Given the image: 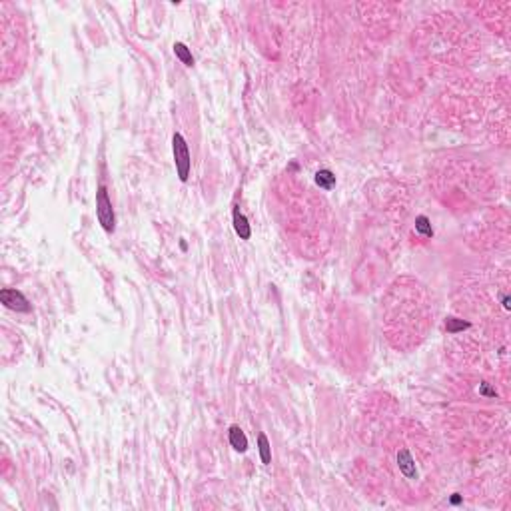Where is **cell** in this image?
Returning a JSON list of instances; mask_svg holds the SVG:
<instances>
[{
  "label": "cell",
  "instance_id": "1",
  "mask_svg": "<svg viewBox=\"0 0 511 511\" xmlns=\"http://www.w3.org/2000/svg\"><path fill=\"white\" fill-rule=\"evenodd\" d=\"M96 216H98V222H100L104 232L112 234L116 228V216H114V208H112V202H110L104 186H100L96 192Z\"/></svg>",
  "mask_w": 511,
  "mask_h": 511
},
{
  "label": "cell",
  "instance_id": "2",
  "mask_svg": "<svg viewBox=\"0 0 511 511\" xmlns=\"http://www.w3.org/2000/svg\"><path fill=\"white\" fill-rule=\"evenodd\" d=\"M172 150H174V164H176L178 178H180L182 182H186V180H188V176H190V166H192V160H190L188 144H186L182 134H174V138H172Z\"/></svg>",
  "mask_w": 511,
  "mask_h": 511
},
{
  "label": "cell",
  "instance_id": "3",
  "mask_svg": "<svg viewBox=\"0 0 511 511\" xmlns=\"http://www.w3.org/2000/svg\"><path fill=\"white\" fill-rule=\"evenodd\" d=\"M0 302L8 309H14V312H28L30 309L28 300L24 298V294L18 292V290H2L0 292Z\"/></svg>",
  "mask_w": 511,
  "mask_h": 511
},
{
  "label": "cell",
  "instance_id": "4",
  "mask_svg": "<svg viewBox=\"0 0 511 511\" xmlns=\"http://www.w3.org/2000/svg\"><path fill=\"white\" fill-rule=\"evenodd\" d=\"M397 465H399V471L408 479H417V468H415V461H413V457H411V453L408 450L397 451Z\"/></svg>",
  "mask_w": 511,
  "mask_h": 511
},
{
  "label": "cell",
  "instance_id": "5",
  "mask_svg": "<svg viewBox=\"0 0 511 511\" xmlns=\"http://www.w3.org/2000/svg\"><path fill=\"white\" fill-rule=\"evenodd\" d=\"M228 439H230V446L234 448L236 451H240V453H244L248 450V437H246V433L238 426H232L230 431H228Z\"/></svg>",
  "mask_w": 511,
  "mask_h": 511
},
{
  "label": "cell",
  "instance_id": "6",
  "mask_svg": "<svg viewBox=\"0 0 511 511\" xmlns=\"http://www.w3.org/2000/svg\"><path fill=\"white\" fill-rule=\"evenodd\" d=\"M234 230H236V234L240 236V240H250V236H252L250 224H248L244 214L240 212V208L234 210Z\"/></svg>",
  "mask_w": 511,
  "mask_h": 511
},
{
  "label": "cell",
  "instance_id": "7",
  "mask_svg": "<svg viewBox=\"0 0 511 511\" xmlns=\"http://www.w3.org/2000/svg\"><path fill=\"white\" fill-rule=\"evenodd\" d=\"M316 184L320 186V188H324V190H331L334 186H336V176H334V172L331 170H320L318 174H316Z\"/></svg>",
  "mask_w": 511,
  "mask_h": 511
},
{
  "label": "cell",
  "instance_id": "8",
  "mask_svg": "<svg viewBox=\"0 0 511 511\" xmlns=\"http://www.w3.org/2000/svg\"><path fill=\"white\" fill-rule=\"evenodd\" d=\"M174 54L180 58L182 64H186V66H194V56H192V52L188 50V46H186V44H182V42H176V44H174Z\"/></svg>",
  "mask_w": 511,
  "mask_h": 511
},
{
  "label": "cell",
  "instance_id": "9",
  "mask_svg": "<svg viewBox=\"0 0 511 511\" xmlns=\"http://www.w3.org/2000/svg\"><path fill=\"white\" fill-rule=\"evenodd\" d=\"M258 448H260L262 463L270 465V461H272V448H270V441H268V437L264 433H260V437H258Z\"/></svg>",
  "mask_w": 511,
  "mask_h": 511
},
{
  "label": "cell",
  "instance_id": "10",
  "mask_svg": "<svg viewBox=\"0 0 511 511\" xmlns=\"http://www.w3.org/2000/svg\"><path fill=\"white\" fill-rule=\"evenodd\" d=\"M415 230H417L421 236H426V238H431V236H433V228H431L430 220H428L426 216H417V220H415Z\"/></svg>",
  "mask_w": 511,
  "mask_h": 511
},
{
  "label": "cell",
  "instance_id": "11",
  "mask_svg": "<svg viewBox=\"0 0 511 511\" xmlns=\"http://www.w3.org/2000/svg\"><path fill=\"white\" fill-rule=\"evenodd\" d=\"M446 327H448V331H450V334H457V331H461V329L470 327V324H468V322H463V320H457V318H448Z\"/></svg>",
  "mask_w": 511,
  "mask_h": 511
},
{
  "label": "cell",
  "instance_id": "12",
  "mask_svg": "<svg viewBox=\"0 0 511 511\" xmlns=\"http://www.w3.org/2000/svg\"><path fill=\"white\" fill-rule=\"evenodd\" d=\"M479 393H481V395H487V397H495V395H497V391H495V389H491V388H487L485 384H483V386L479 388Z\"/></svg>",
  "mask_w": 511,
  "mask_h": 511
},
{
  "label": "cell",
  "instance_id": "13",
  "mask_svg": "<svg viewBox=\"0 0 511 511\" xmlns=\"http://www.w3.org/2000/svg\"><path fill=\"white\" fill-rule=\"evenodd\" d=\"M503 307L509 309V296H503Z\"/></svg>",
  "mask_w": 511,
  "mask_h": 511
},
{
  "label": "cell",
  "instance_id": "14",
  "mask_svg": "<svg viewBox=\"0 0 511 511\" xmlns=\"http://www.w3.org/2000/svg\"><path fill=\"white\" fill-rule=\"evenodd\" d=\"M459 501H461V499H459V495H457V493H455V495H453V497H451V503H455V505H457V503H459Z\"/></svg>",
  "mask_w": 511,
  "mask_h": 511
}]
</instances>
